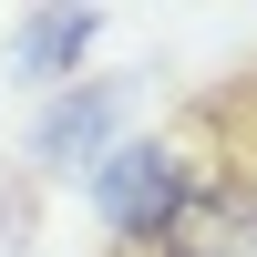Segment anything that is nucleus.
Returning a JSON list of instances; mask_svg holds the SVG:
<instances>
[{
  "instance_id": "1",
  "label": "nucleus",
  "mask_w": 257,
  "mask_h": 257,
  "mask_svg": "<svg viewBox=\"0 0 257 257\" xmlns=\"http://www.w3.org/2000/svg\"><path fill=\"white\" fill-rule=\"evenodd\" d=\"M185 175H196V165H185L165 134H144V144H113V155H93V196H103V226H113V237L144 257V247L165 237V216H175Z\"/></svg>"
},
{
  "instance_id": "2",
  "label": "nucleus",
  "mask_w": 257,
  "mask_h": 257,
  "mask_svg": "<svg viewBox=\"0 0 257 257\" xmlns=\"http://www.w3.org/2000/svg\"><path fill=\"white\" fill-rule=\"evenodd\" d=\"M247 247H257V185L216 165V175H185L175 216L144 257H247Z\"/></svg>"
},
{
  "instance_id": "3",
  "label": "nucleus",
  "mask_w": 257,
  "mask_h": 257,
  "mask_svg": "<svg viewBox=\"0 0 257 257\" xmlns=\"http://www.w3.org/2000/svg\"><path fill=\"white\" fill-rule=\"evenodd\" d=\"M113 103H123L113 82H82V93H62L52 113H41V134H31V155L52 165V175H62V165H93V144L113 134Z\"/></svg>"
},
{
  "instance_id": "4",
  "label": "nucleus",
  "mask_w": 257,
  "mask_h": 257,
  "mask_svg": "<svg viewBox=\"0 0 257 257\" xmlns=\"http://www.w3.org/2000/svg\"><path fill=\"white\" fill-rule=\"evenodd\" d=\"M93 31H103L93 11H31V21H21V72H31V82H62L82 52H93Z\"/></svg>"
},
{
  "instance_id": "5",
  "label": "nucleus",
  "mask_w": 257,
  "mask_h": 257,
  "mask_svg": "<svg viewBox=\"0 0 257 257\" xmlns=\"http://www.w3.org/2000/svg\"><path fill=\"white\" fill-rule=\"evenodd\" d=\"M206 123H226V175L257 185V82H247V93H216V103H206Z\"/></svg>"
}]
</instances>
